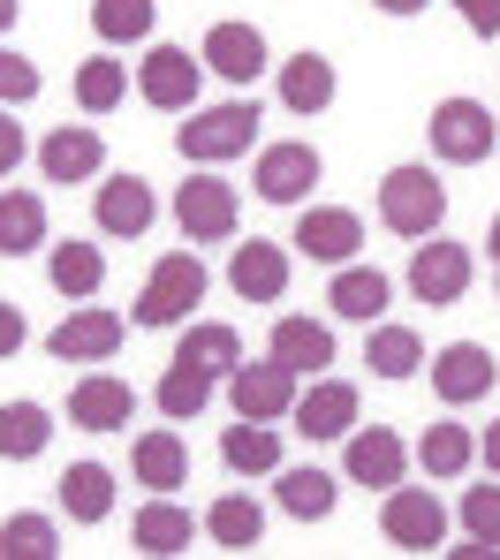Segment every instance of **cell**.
Segmentation results:
<instances>
[{
  "label": "cell",
  "mask_w": 500,
  "mask_h": 560,
  "mask_svg": "<svg viewBox=\"0 0 500 560\" xmlns=\"http://www.w3.org/2000/svg\"><path fill=\"white\" fill-rule=\"evenodd\" d=\"M258 144V98H220V106H190V121L175 129V152L190 167H220L235 152Z\"/></svg>",
  "instance_id": "obj_1"
},
{
  "label": "cell",
  "mask_w": 500,
  "mask_h": 560,
  "mask_svg": "<svg viewBox=\"0 0 500 560\" xmlns=\"http://www.w3.org/2000/svg\"><path fill=\"white\" fill-rule=\"evenodd\" d=\"M198 303H205V266H198V250H175V258H160V266H152V280H144V295H137V326L167 334V326H183Z\"/></svg>",
  "instance_id": "obj_2"
},
{
  "label": "cell",
  "mask_w": 500,
  "mask_h": 560,
  "mask_svg": "<svg viewBox=\"0 0 500 560\" xmlns=\"http://www.w3.org/2000/svg\"><path fill=\"white\" fill-rule=\"evenodd\" d=\"M380 220L409 235V243H425V235H440V220H447V189L432 183V167H395L387 183H380Z\"/></svg>",
  "instance_id": "obj_3"
},
{
  "label": "cell",
  "mask_w": 500,
  "mask_h": 560,
  "mask_svg": "<svg viewBox=\"0 0 500 560\" xmlns=\"http://www.w3.org/2000/svg\"><path fill=\"white\" fill-rule=\"evenodd\" d=\"M425 129H432V152H440L447 167H478L486 152H500V121L478 98H440Z\"/></svg>",
  "instance_id": "obj_4"
},
{
  "label": "cell",
  "mask_w": 500,
  "mask_h": 560,
  "mask_svg": "<svg viewBox=\"0 0 500 560\" xmlns=\"http://www.w3.org/2000/svg\"><path fill=\"white\" fill-rule=\"evenodd\" d=\"M409 295L417 303H432V311H447V303H463L470 295V243H417V258H409Z\"/></svg>",
  "instance_id": "obj_5"
},
{
  "label": "cell",
  "mask_w": 500,
  "mask_h": 560,
  "mask_svg": "<svg viewBox=\"0 0 500 560\" xmlns=\"http://www.w3.org/2000/svg\"><path fill=\"white\" fill-rule=\"evenodd\" d=\"M380 530H387V546H402V553H432L447 538V508L425 485H395L387 508H380Z\"/></svg>",
  "instance_id": "obj_6"
},
{
  "label": "cell",
  "mask_w": 500,
  "mask_h": 560,
  "mask_svg": "<svg viewBox=\"0 0 500 560\" xmlns=\"http://www.w3.org/2000/svg\"><path fill=\"white\" fill-rule=\"evenodd\" d=\"M228 401H235V417L281 424V417L296 409V372H289L281 357H266V364H235V372H228Z\"/></svg>",
  "instance_id": "obj_7"
},
{
  "label": "cell",
  "mask_w": 500,
  "mask_h": 560,
  "mask_svg": "<svg viewBox=\"0 0 500 560\" xmlns=\"http://www.w3.org/2000/svg\"><path fill=\"white\" fill-rule=\"evenodd\" d=\"M235 183H220V175H190V183L175 189V220H183V235L190 243H228L235 235Z\"/></svg>",
  "instance_id": "obj_8"
},
{
  "label": "cell",
  "mask_w": 500,
  "mask_h": 560,
  "mask_svg": "<svg viewBox=\"0 0 500 560\" xmlns=\"http://www.w3.org/2000/svg\"><path fill=\"white\" fill-rule=\"evenodd\" d=\"M198 84H205V69L183 46H152L137 61V92H144V106H160V114H190L198 106Z\"/></svg>",
  "instance_id": "obj_9"
},
{
  "label": "cell",
  "mask_w": 500,
  "mask_h": 560,
  "mask_svg": "<svg viewBox=\"0 0 500 560\" xmlns=\"http://www.w3.org/2000/svg\"><path fill=\"white\" fill-rule=\"evenodd\" d=\"M493 349H478V341H447L440 357H432V394L447 401V409H470V401H486L493 394Z\"/></svg>",
  "instance_id": "obj_10"
},
{
  "label": "cell",
  "mask_w": 500,
  "mask_h": 560,
  "mask_svg": "<svg viewBox=\"0 0 500 560\" xmlns=\"http://www.w3.org/2000/svg\"><path fill=\"white\" fill-rule=\"evenodd\" d=\"M46 349H54V364H106V357L121 349V318L100 311V303H84V311H69V318L46 334Z\"/></svg>",
  "instance_id": "obj_11"
},
{
  "label": "cell",
  "mask_w": 500,
  "mask_h": 560,
  "mask_svg": "<svg viewBox=\"0 0 500 560\" xmlns=\"http://www.w3.org/2000/svg\"><path fill=\"white\" fill-rule=\"evenodd\" d=\"M228 288L243 295V303H281L289 295V250L281 243H235V258H228Z\"/></svg>",
  "instance_id": "obj_12"
},
{
  "label": "cell",
  "mask_w": 500,
  "mask_h": 560,
  "mask_svg": "<svg viewBox=\"0 0 500 560\" xmlns=\"http://www.w3.org/2000/svg\"><path fill=\"white\" fill-rule=\"evenodd\" d=\"M129 417H137V386H129V378L92 372V378L69 386V424H84V432H121Z\"/></svg>",
  "instance_id": "obj_13"
},
{
  "label": "cell",
  "mask_w": 500,
  "mask_h": 560,
  "mask_svg": "<svg viewBox=\"0 0 500 560\" xmlns=\"http://www.w3.org/2000/svg\"><path fill=\"white\" fill-rule=\"evenodd\" d=\"M289 243H296L311 266H349V258H357V243H364V220H357V212H341V205H326V212H303Z\"/></svg>",
  "instance_id": "obj_14"
},
{
  "label": "cell",
  "mask_w": 500,
  "mask_h": 560,
  "mask_svg": "<svg viewBox=\"0 0 500 560\" xmlns=\"http://www.w3.org/2000/svg\"><path fill=\"white\" fill-rule=\"evenodd\" d=\"M296 432L303 440H349L357 432V386L349 378H318L311 394H296Z\"/></svg>",
  "instance_id": "obj_15"
},
{
  "label": "cell",
  "mask_w": 500,
  "mask_h": 560,
  "mask_svg": "<svg viewBox=\"0 0 500 560\" xmlns=\"http://www.w3.org/2000/svg\"><path fill=\"white\" fill-rule=\"evenodd\" d=\"M100 235H114V243H137L144 228H152V212H160V197H152V183L144 175H114V183H100Z\"/></svg>",
  "instance_id": "obj_16"
},
{
  "label": "cell",
  "mask_w": 500,
  "mask_h": 560,
  "mask_svg": "<svg viewBox=\"0 0 500 560\" xmlns=\"http://www.w3.org/2000/svg\"><path fill=\"white\" fill-rule=\"evenodd\" d=\"M318 175H326V167H318L311 144H266V152H258V197H266V205H303Z\"/></svg>",
  "instance_id": "obj_17"
},
{
  "label": "cell",
  "mask_w": 500,
  "mask_h": 560,
  "mask_svg": "<svg viewBox=\"0 0 500 560\" xmlns=\"http://www.w3.org/2000/svg\"><path fill=\"white\" fill-rule=\"evenodd\" d=\"M100 167H106V144H100V129H84V121L77 129H54L38 144V175L46 183H92Z\"/></svg>",
  "instance_id": "obj_18"
},
{
  "label": "cell",
  "mask_w": 500,
  "mask_h": 560,
  "mask_svg": "<svg viewBox=\"0 0 500 560\" xmlns=\"http://www.w3.org/2000/svg\"><path fill=\"white\" fill-rule=\"evenodd\" d=\"M402 469H409V447H402L387 424H372V432H349V477H357V485H372V492H395Z\"/></svg>",
  "instance_id": "obj_19"
},
{
  "label": "cell",
  "mask_w": 500,
  "mask_h": 560,
  "mask_svg": "<svg viewBox=\"0 0 500 560\" xmlns=\"http://www.w3.org/2000/svg\"><path fill=\"white\" fill-rule=\"evenodd\" d=\"M205 61L228 77V84H258L266 77V38L251 23H212L205 31Z\"/></svg>",
  "instance_id": "obj_20"
},
{
  "label": "cell",
  "mask_w": 500,
  "mask_h": 560,
  "mask_svg": "<svg viewBox=\"0 0 500 560\" xmlns=\"http://www.w3.org/2000/svg\"><path fill=\"white\" fill-rule=\"evenodd\" d=\"M205 538H212L220 553H251V546L266 538V508H258L251 492H228V500L205 508Z\"/></svg>",
  "instance_id": "obj_21"
},
{
  "label": "cell",
  "mask_w": 500,
  "mask_h": 560,
  "mask_svg": "<svg viewBox=\"0 0 500 560\" xmlns=\"http://www.w3.org/2000/svg\"><path fill=\"white\" fill-rule=\"evenodd\" d=\"M129 469H137V485H152V492H175V485H190V447L160 424V432H144L137 447H129Z\"/></svg>",
  "instance_id": "obj_22"
},
{
  "label": "cell",
  "mask_w": 500,
  "mask_h": 560,
  "mask_svg": "<svg viewBox=\"0 0 500 560\" xmlns=\"http://www.w3.org/2000/svg\"><path fill=\"white\" fill-rule=\"evenodd\" d=\"M54 447V417L38 401H0V463H38Z\"/></svg>",
  "instance_id": "obj_23"
},
{
  "label": "cell",
  "mask_w": 500,
  "mask_h": 560,
  "mask_svg": "<svg viewBox=\"0 0 500 560\" xmlns=\"http://www.w3.org/2000/svg\"><path fill=\"white\" fill-rule=\"evenodd\" d=\"M46 243V197L38 189H0V258H31Z\"/></svg>",
  "instance_id": "obj_24"
},
{
  "label": "cell",
  "mask_w": 500,
  "mask_h": 560,
  "mask_svg": "<svg viewBox=\"0 0 500 560\" xmlns=\"http://www.w3.org/2000/svg\"><path fill=\"white\" fill-rule=\"evenodd\" d=\"M281 106H289V114H303V121H311V114H326V106H334V61L303 46L296 61L281 69Z\"/></svg>",
  "instance_id": "obj_25"
},
{
  "label": "cell",
  "mask_w": 500,
  "mask_h": 560,
  "mask_svg": "<svg viewBox=\"0 0 500 560\" xmlns=\"http://www.w3.org/2000/svg\"><path fill=\"white\" fill-rule=\"evenodd\" d=\"M274 357H281L296 378H318L326 364H334V334H326L318 318H281V326H274Z\"/></svg>",
  "instance_id": "obj_26"
},
{
  "label": "cell",
  "mask_w": 500,
  "mask_h": 560,
  "mask_svg": "<svg viewBox=\"0 0 500 560\" xmlns=\"http://www.w3.org/2000/svg\"><path fill=\"white\" fill-rule=\"evenodd\" d=\"M61 508H69V523H106V515H114V469L106 463H69L61 469Z\"/></svg>",
  "instance_id": "obj_27"
},
{
  "label": "cell",
  "mask_w": 500,
  "mask_h": 560,
  "mask_svg": "<svg viewBox=\"0 0 500 560\" xmlns=\"http://www.w3.org/2000/svg\"><path fill=\"white\" fill-rule=\"evenodd\" d=\"M387 295H395V288H387V273H380V266H341V273H334V288H326V303H334L341 318H357V326H372V318L387 311Z\"/></svg>",
  "instance_id": "obj_28"
},
{
  "label": "cell",
  "mask_w": 500,
  "mask_h": 560,
  "mask_svg": "<svg viewBox=\"0 0 500 560\" xmlns=\"http://www.w3.org/2000/svg\"><path fill=\"white\" fill-rule=\"evenodd\" d=\"M46 280L69 295V303H84V295H100V280H106V258H100V243H54L46 250Z\"/></svg>",
  "instance_id": "obj_29"
},
{
  "label": "cell",
  "mask_w": 500,
  "mask_h": 560,
  "mask_svg": "<svg viewBox=\"0 0 500 560\" xmlns=\"http://www.w3.org/2000/svg\"><path fill=\"white\" fill-rule=\"evenodd\" d=\"M129 538H137V553H183L190 538H198V523H190V508H175L167 492L129 523Z\"/></svg>",
  "instance_id": "obj_30"
},
{
  "label": "cell",
  "mask_w": 500,
  "mask_h": 560,
  "mask_svg": "<svg viewBox=\"0 0 500 560\" xmlns=\"http://www.w3.org/2000/svg\"><path fill=\"white\" fill-rule=\"evenodd\" d=\"M220 463L243 469V477H258V469H281V432H274V424H258V417H243V424H228V440H220Z\"/></svg>",
  "instance_id": "obj_31"
},
{
  "label": "cell",
  "mask_w": 500,
  "mask_h": 560,
  "mask_svg": "<svg viewBox=\"0 0 500 560\" xmlns=\"http://www.w3.org/2000/svg\"><path fill=\"white\" fill-rule=\"evenodd\" d=\"M175 364H198L205 378H228L243 364V334H235V326H190L183 349H175Z\"/></svg>",
  "instance_id": "obj_32"
},
{
  "label": "cell",
  "mask_w": 500,
  "mask_h": 560,
  "mask_svg": "<svg viewBox=\"0 0 500 560\" xmlns=\"http://www.w3.org/2000/svg\"><path fill=\"white\" fill-rule=\"evenodd\" d=\"M160 417L167 424H190V417H205V401H212V378L198 372V364H167V378H160Z\"/></svg>",
  "instance_id": "obj_33"
},
{
  "label": "cell",
  "mask_w": 500,
  "mask_h": 560,
  "mask_svg": "<svg viewBox=\"0 0 500 560\" xmlns=\"http://www.w3.org/2000/svg\"><path fill=\"white\" fill-rule=\"evenodd\" d=\"M152 23H160L152 0H92V31L106 46H137V38H152Z\"/></svg>",
  "instance_id": "obj_34"
},
{
  "label": "cell",
  "mask_w": 500,
  "mask_h": 560,
  "mask_svg": "<svg viewBox=\"0 0 500 560\" xmlns=\"http://www.w3.org/2000/svg\"><path fill=\"white\" fill-rule=\"evenodd\" d=\"M364 364H372L380 378H417L425 372V341H417L409 326H380L372 349H364Z\"/></svg>",
  "instance_id": "obj_35"
},
{
  "label": "cell",
  "mask_w": 500,
  "mask_h": 560,
  "mask_svg": "<svg viewBox=\"0 0 500 560\" xmlns=\"http://www.w3.org/2000/svg\"><path fill=\"white\" fill-rule=\"evenodd\" d=\"M470 455H478V440L463 424H425V440H417V463L432 469V477H463Z\"/></svg>",
  "instance_id": "obj_36"
},
{
  "label": "cell",
  "mask_w": 500,
  "mask_h": 560,
  "mask_svg": "<svg viewBox=\"0 0 500 560\" xmlns=\"http://www.w3.org/2000/svg\"><path fill=\"white\" fill-rule=\"evenodd\" d=\"M281 508L296 523H326L334 515V477L326 469H281Z\"/></svg>",
  "instance_id": "obj_37"
},
{
  "label": "cell",
  "mask_w": 500,
  "mask_h": 560,
  "mask_svg": "<svg viewBox=\"0 0 500 560\" xmlns=\"http://www.w3.org/2000/svg\"><path fill=\"white\" fill-rule=\"evenodd\" d=\"M121 98H129V69L121 61H84L77 69V106L84 114H114Z\"/></svg>",
  "instance_id": "obj_38"
},
{
  "label": "cell",
  "mask_w": 500,
  "mask_h": 560,
  "mask_svg": "<svg viewBox=\"0 0 500 560\" xmlns=\"http://www.w3.org/2000/svg\"><path fill=\"white\" fill-rule=\"evenodd\" d=\"M54 553H61V530H54L46 515H8L0 560H54Z\"/></svg>",
  "instance_id": "obj_39"
},
{
  "label": "cell",
  "mask_w": 500,
  "mask_h": 560,
  "mask_svg": "<svg viewBox=\"0 0 500 560\" xmlns=\"http://www.w3.org/2000/svg\"><path fill=\"white\" fill-rule=\"evenodd\" d=\"M463 530L500 553V485H470V492H463Z\"/></svg>",
  "instance_id": "obj_40"
},
{
  "label": "cell",
  "mask_w": 500,
  "mask_h": 560,
  "mask_svg": "<svg viewBox=\"0 0 500 560\" xmlns=\"http://www.w3.org/2000/svg\"><path fill=\"white\" fill-rule=\"evenodd\" d=\"M0 98H8V106H23V98H38V69H31L23 54H0Z\"/></svg>",
  "instance_id": "obj_41"
},
{
  "label": "cell",
  "mask_w": 500,
  "mask_h": 560,
  "mask_svg": "<svg viewBox=\"0 0 500 560\" xmlns=\"http://www.w3.org/2000/svg\"><path fill=\"white\" fill-rule=\"evenodd\" d=\"M23 152H31V144H23V121H8V114H0V183L23 167Z\"/></svg>",
  "instance_id": "obj_42"
},
{
  "label": "cell",
  "mask_w": 500,
  "mask_h": 560,
  "mask_svg": "<svg viewBox=\"0 0 500 560\" xmlns=\"http://www.w3.org/2000/svg\"><path fill=\"white\" fill-rule=\"evenodd\" d=\"M455 8H463V23L478 38H500V0H455Z\"/></svg>",
  "instance_id": "obj_43"
},
{
  "label": "cell",
  "mask_w": 500,
  "mask_h": 560,
  "mask_svg": "<svg viewBox=\"0 0 500 560\" xmlns=\"http://www.w3.org/2000/svg\"><path fill=\"white\" fill-rule=\"evenodd\" d=\"M23 334H31V326H23V311H15V303H0V364L23 349Z\"/></svg>",
  "instance_id": "obj_44"
},
{
  "label": "cell",
  "mask_w": 500,
  "mask_h": 560,
  "mask_svg": "<svg viewBox=\"0 0 500 560\" xmlns=\"http://www.w3.org/2000/svg\"><path fill=\"white\" fill-rule=\"evenodd\" d=\"M478 455H486V469H493V477H500V424H493V432H486V440H478Z\"/></svg>",
  "instance_id": "obj_45"
},
{
  "label": "cell",
  "mask_w": 500,
  "mask_h": 560,
  "mask_svg": "<svg viewBox=\"0 0 500 560\" xmlns=\"http://www.w3.org/2000/svg\"><path fill=\"white\" fill-rule=\"evenodd\" d=\"M387 15H417V8H432V0H380Z\"/></svg>",
  "instance_id": "obj_46"
},
{
  "label": "cell",
  "mask_w": 500,
  "mask_h": 560,
  "mask_svg": "<svg viewBox=\"0 0 500 560\" xmlns=\"http://www.w3.org/2000/svg\"><path fill=\"white\" fill-rule=\"evenodd\" d=\"M15 8H23V0H0V31H8V23H15Z\"/></svg>",
  "instance_id": "obj_47"
},
{
  "label": "cell",
  "mask_w": 500,
  "mask_h": 560,
  "mask_svg": "<svg viewBox=\"0 0 500 560\" xmlns=\"http://www.w3.org/2000/svg\"><path fill=\"white\" fill-rule=\"evenodd\" d=\"M486 243H493V266H500V220H493V235H486Z\"/></svg>",
  "instance_id": "obj_48"
}]
</instances>
